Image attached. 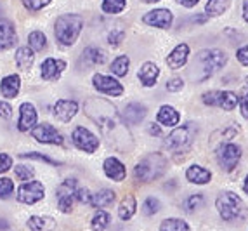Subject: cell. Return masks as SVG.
<instances>
[{"label":"cell","mask_w":248,"mask_h":231,"mask_svg":"<svg viewBox=\"0 0 248 231\" xmlns=\"http://www.w3.org/2000/svg\"><path fill=\"white\" fill-rule=\"evenodd\" d=\"M83 112L89 118L99 129L103 139L111 148H115L120 153H130L134 149V139L132 134L128 131L127 124L124 122L122 115L116 112L108 99L104 98H89L83 103Z\"/></svg>","instance_id":"cell-1"},{"label":"cell","mask_w":248,"mask_h":231,"mask_svg":"<svg viewBox=\"0 0 248 231\" xmlns=\"http://www.w3.org/2000/svg\"><path fill=\"white\" fill-rule=\"evenodd\" d=\"M228 63V54L220 49H205L196 54V59L191 68V79L196 82L210 79L215 71H219Z\"/></svg>","instance_id":"cell-2"},{"label":"cell","mask_w":248,"mask_h":231,"mask_svg":"<svg viewBox=\"0 0 248 231\" xmlns=\"http://www.w3.org/2000/svg\"><path fill=\"white\" fill-rule=\"evenodd\" d=\"M215 207L226 223H240L248 214L245 202L234 191H222L215 200Z\"/></svg>","instance_id":"cell-3"},{"label":"cell","mask_w":248,"mask_h":231,"mask_svg":"<svg viewBox=\"0 0 248 231\" xmlns=\"http://www.w3.org/2000/svg\"><path fill=\"white\" fill-rule=\"evenodd\" d=\"M167 170V158L161 153H148L134 167V178L139 182H153Z\"/></svg>","instance_id":"cell-4"},{"label":"cell","mask_w":248,"mask_h":231,"mask_svg":"<svg viewBox=\"0 0 248 231\" xmlns=\"http://www.w3.org/2000/svg\"><path fill=\"white\" fill-rule=\"evenodd\" d=\"M83 28V17L78 14H62L56 19L54 35L56 40L64 47L73 46Z\"/></svg>","instance_id":"cell-5"},{"label":"cell","mask_w":248,"mask_h":231,"mask_svg":"<svg viewBox=\"0 0 248 231\" xmlns=\"http://www.w3.org/2000/svg\"><path fill=\"white\" fill-rule=\"evenodd\" d=\"M196 132H198V127H196V124H193V122H187V124L174 129V131L167 136L165 148L172 153L189 151V148L193 146V143H195Z\"/></svg>","instance_id":"cell-6"},{"label":"cell","mask_w":248,"mask_h":231,"mask_svg":"<svg viewBox=\"0 0 248 231\" xmlns=\"http://www.w3.org/2000/svg\"><path fill=\"white\" fill-rule=\"evenodd\" d=\"M215 157H217V162H219L220 169L224 172H232L241 160V148L238 145H234V143H231V141L222 143L215 151Z\"/></svg>","instance_id":"cell-7"},{"label":"cell","mask_w":248,"mask_h":231,"mask_svg":"<svg viewBox=\"0 0 248 231\" xmlns=\"http://www.w3.org/2000/svg\"><path fill=\"white\" fill-rule=\"evenodd\" d=\"M78 190V182L77 179H66L56 188V200H58L59 211L64 214H70L73 211V202L77 200L75 195Z\"/></svg>","instance_id":"cell-8"},{"label":"cell","mask_w":248,"mask_h":231,"mask_svg":"<svg viewBox=\"0 0 248 231\" xmlns=\"http://www.w3.org/2000/svg\"><path fill=\"white\" fill-rule=\"evenodd\" d=\"M44 197H46V186L40 181H33V179L23 182L16 191L17 202L25 203V205H33V203L44 200Z\"/></svg>","instance_id":"cell-9"},{"label":"cell","mask_w":248,"mask_h":231,"mask_svg":"<svg viewBox=\"0 0 248 231\" xmlns=\"http://www.w3.org/2000/svg\"><path fill=\"white\" fill-rule=\"evenodd\" d=\"M207 106H217L224 112H232L238 104V96L231 91H210L202 96Z\"/></svg>","instance_id":"cell-10"},{"label":"cell","mask_w":248,"mask_h":231,"mask_svg":"<svg viewBox=\"0 0 248 231\" xmlns=\"http://www.w3.org/2000/svg\"><path fill=\"white\" fill-rule=\"evenodd\" d=\"M71 141H73V145L80 149V151H85V153H95V149L99 148V139L97 136H94L89 129L82 127H75L73 132H71Z\"/></svg>","instance_id":"cell-11"},{"label":"cell","mask_w":248,"mask_h":231,"mask_svg":"<svg viewBox=\"0 0 248 231\" xmlns=\"http://www.w3.org/2000/svg\"><path fill=\"white\" fill-rule=\"evenodd\" d=\"M31 136L38 143H42V145H54V146L64 145L62 134L50 124H37L31 129Z\"/></svg>","instance_id":"cell-12"},{"label":"cell","mask_w":248,"mask_h":231,"mask_svg":"<svg viewBox=\"0 0 248 231\" xmlns=\"http://www.w3.org/2000/svg\"><path fill=\"white\" fill-rule=\"evenodd\" d=\"M92 83H94L95 91L103 92L106 96H113V98H118V96L124 94V85L116 79L109 77V75H101L95 73L92 77Z\"/></svg>","instance_id":"cell-13"},{"label":"cell","mask_w":248,"mask_h":231,"mask_svg":"<svg viewBox=\"0 0 248 231\" xmlns=\"http://www.w3.org/2000/svg\"><path fill=\"white\" fill-rule=\"evenodd\" d=\"M64 70H66V61H62V59L47 58V59H44V63L40 65L42 79L47 80V82H56V80H59Z\"/></svg>","instance_id":"cell-14"},{"label":"cell","mask_w":248,"mask_h":231,"mask_svg":"<svg viewBox=\"0 0 248 231\" xmlns=\"http://www.w3.org/2000/svg\"><path fill=\"white\" fill-rule=\"evenodd\" d=\"M38 113L35 104L23 103L19 106V120H17V131L19 132H30L37 125Z\"/></svg>","instance_id":"cell-15"},{"label":"cell","mask_w":248,"mask_h":231,"mask_svg":"<svg viewBox=\"0 0 248 231\" xmlns=\"http://www.w3.org/2000/svg\"><path fill=\"white\" fill-rule=\"evenodd\" d=\"M146 25L155 26V28L167 30L172 26V21H174V14L170 13L169 9H155V11H149L148 14H144L142 17Z\"/></svg>","instance_id":"cell-16"},{"label":"cell","mask_w":248,"mask_h":231,"mask_svg":"<svg viewBox=\"0 0 248 231\" xmlns=\"http://www.w3.org/2000/svg\"><path fill=\"white\" fill-rule=\"evenodd\" d=\"M78 113V103L71 101V99H59L58 103L54 104V116L59 122H70L75 115Z\"/></svg>","instance_id":"cell-17"},{"label":"cell","mask_w":248,"mask_h":231,"mask_svg":"<svg viewBox=\"0 0 248 231\" xmlns=\"http://www.w3.org/2000/svg\"><path fill=\"white\" fill-rule=\"evenodd\" d=\"M17 42V33L9 19H0V50L13 49Z\"/></svg>","instance_id":"cell-18"},{"label":"cell","mask_w":248,"mask_h":231,"mask_svg":"<svg viewBox=\"0 0 248 231\" xmlns=\"http://www.w3.org/2000/svg\"><path fill=\"white\" fill-rule=\"evenodd\" d=\"M103 169L108 178L113 179V181H116V182L125 181V178H127V169H125V165L115 157L106 158L103 164Z\"/></svg>","instance_id":"cell-19"},{"label":"cell","mask_w":248,"mask_h":231,"mask_svg":"<svg viewBox=\"0 0 248 231\" xmlns=\"http://www.w3.org/2000/svg\"><path fill=\"white\" fill-rule=\"evenodd\" d=\"M146 115H148V108L144 106V104L141 103H128L127 106H125L124 110V122L128 125H137L141 124L142 120L146 118Z\"/></svg>","instance_id":"cell-20"},{"label":"cell","mask_w":248,"mask_h":231,"mask_svg":"<svg viewBox=\"0 0 248 231\" xmlns=\"http://www.w3.org/2000/svg\"><path fill=\"white\" fill-rule=\"evenodd\" d=\"M189 59V46L187 44H179L172 52L167 56V65L170 70H179L186 65Z\"/></svg>","instance_id":"cell-21"},{"label":"cell","mask_w":248,"mask_h":231,"mask_svg":"<svg viewBox=\"0 0 248 231\" xmlns=\"http://www.w3.org/2000/svg\"><path fill=\"white\" fill-rule=\"evenodd\" d=\"M21 91V77L17 73H11L2 79L0 82V94L7 99H13Z\"/></svg>","instance_id":"cell-22"},{"label":"cell","mask_w":248,"mask_h":231,"mask_svg":"<svg viewBox=\"0 0 248 231\" xmlns=\"http://www.w3.org/2000/svg\"><path fill=\"white\" fill-rule=\"evenodd\" d=\"M158 77H160V68L155 63H144L141 66V70L137 71V79L141 80L144 87H153L156 83Z\"/></svg>","instance_id":"cell-23"},{"label":"cell","mask_w":248,"mask_h":231,"mask_svg":"<svg viewBox=\"0 0 248 231\" xmlns=\"http://www.w3.org/2000/svg\"><path fill=\"white\" fill-rule=\"evenodd\" d=\"M156 120H158V124L165 125V127H175V125L181 122V115H179V112L174 106L163 104V106L158 110Z\"/></svg>","instance_id":"cell-24"},{"label":"cell","mask_w":248,"mask_h":231,"mask_svg":"<svg viewBox=\"0 0 248 231\" xmlns=\"http://www.w3.org/2000/svg\"><path fill=\"white\" fill-rule=\"evenodd\" d=\"M26 226L30 231H54L56 230V219L50 215H31Z\"/></svg>","instance_id":"cell-25"},{"label":"cell","mask_w":248,"mask_h":231,"mask_svg":"<svg viewBox=\"0 0 248 231\" xmlns=\"http://www.w3.org/2000/svg\"><path fill=\"white\" fill-rule=\"evenodd\" d=\"M186 179L193 184H207L212 179V172L202 165H191L186 170Z\"/></svg>","instance_id":"cell-26"},{"label":"cell","mask_w":248,"mask_h":231,"mask_svg":"<svg viewBox=\"0 0 248 231\" xmlns=\"http://www.w3.org/2000/svg\"><path fill=\"white\" fill-rule=\"evenodd\" d=\"M14 61L19 70L28 71L35 63V52L30 47H19L16 50V56H14Z\"/></svg>","instance_id":"cell-27"},{"label":"cell","mask_w":248,"mask_h":231,"mask_svg":"<svg viewBox=\"0 0 248 231\" xmlns=\"http://www.w3.org/2000/svg\"><path fill=\"white\" fill-rule=\"evenodd\" d=\"M115 200H116V193H115V191L104 188V190H101V191H97V193L92 195L91 205L95 207V209H104V207L111 205Z\"/></svg>","instance_id":"cell-28"},{"label":"cell","mask_w":248,"mask_h":231,"mask_svg":"<svg viewBox=\"0 0 248 231\" xmlns=\"http://www.w3.org/2000/svg\"><path fill=\"white\" fill-rule=\"evenodd\" d=\"M82 59L85 65L89 66H97V65H103V63H106V52H104L103 49H99V47H87V49L83 50L82 54Z\"/></svg>","instance_id":"cell-29"},{"label":"cell","mask_w":248,"mask_h":231,"mask_svg":"<svg viewBox=\"0 0 248 231\" xmlns=\"http://www.w3.org/2000/svg\"><path fill=\"white\" fill-rule=\"evenodd\" d=\"M136 211H137L136 197H134V195H127V197L122 200L120 207H118V215H120L122 221H128V219L134 217Z\"/></svg>","instance_id":"cell-30"},{"label":"cell","mask_w":248,"mask_h":231,"mask_svg":"<svg viewBox=\"0 0 248 231\" xmlns=\"http://www.w3.org/2000/svg\"><path fill=\"white\" fill-rule=\"evenodd\" d=\"M231 5V0H208L205 5V14L212 17H217L224 14Z\"/></svg>","instance_id":"cell-31"},{"label":"cell","mask_w":248,"mask_h":231,"mask_svg":"<svg viewBox=\"0 0 248 231\" xmlns=\"http://www.w3.org/2000/svg\"><path fill=\"white\" fill-rule=\"evenodd\" d=\"M28 47L33 52H42L47 47V37L44 32H31L28 35Z\"/></svg>","instance_id":"cell-32"},{"label":"cell","mask_w":248,"mask_h":231,"mask_svg":"<svg viewBox=\"0 0 248 231\" xmlns=\"http://www.w3.org/2000/svg\"><path fill=\"white\" fill-rule=\"evenodd\" d=\"M128 66H130V59H128V56H118V58L113 59L111 66H109V70H111L113 75H116V77H125V75L128 73Z\"/></svg>","instance_id":"cell-33"},{"label":"cell","mask_w":248,"mask_h":231,"mask_svg":"<svg viewBox=\"0 0 248 231\" xmlns=\"http://www.w3.org/2000/svg\"><path fill=\"white\" fill-rule=\"evenodd\" d=\"M160 231H191L189 224L179 217H169L160 224Z\"/></svg>","instance_id":"cell-34"},{"label":"cell","mask_w":248,"mask_h":231,"mask_svg":"<svg viewBox=\"0 0 248 231\" xmlns=\"http://www.w3.org/2000/svg\"><path fill=\"white\" fill-rule=\"evenodd\" d=\"M109 223H111V217H109V214H108L106 211H103V209H99V211L94 214V217H92L91 228L94 231H104L108 226H109Z\"/></svg>","instance_id":"cell-35"},{"label":"cell","mask_w":248,"mask_h":231,"mask_svg":"<svg viewBox=\"0 0 248 231\" xmlns=\"http://www.w3.org/2000/svg\"><path fill=\"white\" fill-rule=\"evenodd\" d=\"M101 7L108 14H120L127 7V0H103Z\"/></svg>","instance_id":"cell-36"},{"label":"cell","mask_w":248,"mask_h":231,"mask_svg":"<svg viewBox=\"0 0 248 231\" xmlns=\"http://www.w3.org/2000/svg\"><path fill=\"white\" fill-rule=\"evenodd\" d=\"M14 174H16L17 181L28 182L33 179L35 170L31 169V167H28V165H16V167H14Z\"/></svg>","instance_id":"cell-37"},{"label":"cell","mask_w":248,"mask_h":231,"mask_svg":"<svg viewBox=\"0 0 248 231\" xmlns=\"http://www.w3.org/2000/svg\"><path fill=\"white\" fill-rule=\"evenodd\" d=\"M14 193V181L9 178H0V200H7Z\"/></svg>","instance_id":"cell-38"},{"label":"cell","mask_w":248,"mask_h":231,"mask_svg":"<svg viewBox=\"0 0 248 231\" xmlns=\"http://www.w3.org/2000/svg\"><path fill=\"white\" fill-rule=\"evenodd\" d=\"M160 209H161L160 200L155 197H148L144 200V203H142V212H144L146 215H155Z\"/></svg>","instance_id":"cell-39"},{"label":"cell","mask_w":248,"mask_h":231,"mask_svg":"<svg viewBox=\"0 0 248 231\" xmlns=\"http://www.w3.org/2000/svg\"><path fill=\"white\" fill-rule=\"evenodd\" d=\"M19 157H21V158H30V160L46 162V164L54 165V167H58V165H59V162H58V160H54V158L47 157V155H44V153H38V151H31V153H21Z\"/></svg>","instance_id":"cell-40"},{"label":"cell","mask_w":248,"mask_h":231,"mask_svg":"<svg viewBox=\"0 0 248 231\" xmlns=\"http://www.w3.org/2000/svg\"><path fill=\"white\" fill-rule=\"evenodd\" d=\"M203 205V195L202 193H196V195H189V197L184 200V207H186L187 212H193L196 209Z\"/></svg>","instance_id":"cell-41"},{"label":"cell","mask_w":248,"mask_h":231,"mask_svg":"<svg viewBox=\"0 0 248 231\" xmlns=\"http://www.w3.org/2000/svg\"><path fill=\"white\" fill-rule=\"evenodd\" d=\"M21 2H23V5H25L28 11H33V13H37V11H40V9L47 7L52 0H21Z\"/></svg>","instance_id":"cell-42"},{"label":"cell","mask_w":248,"mask_h":231,"mask_svg":"<svg viewBox=\"0 0 248 231\" xmlns=\"http://www.w3.org/2000/svg\"><path fill=\"white\" fill-rule=\"evenodd\" d=\"M125 38V32L124 30H118V28H113L111 32H109V35H108V42H109V46L113 47H118L124 42Z\"/></svg>","instance_id":"cell-43"},{"label":"cell","mask_w":248,"mask_h":231,"mask_svg":"<svg viewBox=\"0 0 248 231\" xmlns=\"http://www.w3.org/2000/svg\"><path fill=\"white\" fill-rule=\"evenodd\" d=\"M13 165H14L13 157H9L7 153H0V176L13 169Z\"/></svg>","instance_id":"cell-44"},{"label":"cell","mask_w":248,"mask_h":231,"mask_svg":"<svg viewBox=\"0 0 248 231\" xmlns=\"http://www.w3.org/2000/svg\"><path fill=\"white\" fill-rule=\"evenodd\" d=\"M238 103H240V110H241L243 118L248 120V87L241 91L240 98H238Z\"/></svg>","instance_id":"cell-45"},{"label":"cell","mask_w":248,"mask_h":231,"mask_svg":"<svg viewBox=\"0 0 248 231\" xmlns=\"http://www.w3.org/2000/svg\"><path fill=\"white\" fill-rule=\"evenodd\" d=\"M182 87H184V80L179 79V77H174L167 82V91L169 92H179L182 91Z\"/></svg>","instance_id":"cell-46"},{"label":"cell","mask_w":248,"mask_h":231,"mask_svg":"<svg viewBox=\"0 0 248 231\" xmlns=\"http://www.w3.org/2000/svg\"><path fill=\"white\" fill-rule=\"evenodd\" d=\"M75 198H77L80 203H89V205H91L92 195H91V191H89L87 188H78V190H77V195H75Z\"/></svg>","instance_id":"cell-47"},{"label":"cell","mask_w":248,"mask_h":231,"mask_svg":"<svg viewBox=\"0 0 248 231\" xmlns=\"http://www.w3.org/2000/svg\"><path fill=\"white\" fill-rule=\"evenodd\" d=\"M11 116H13V106H11L7 101H2V99H0V118L9 120Z\"/></svg>","instance_id":"cell-48"},{"label":"cell","mask_w":248,"mask_h":231,"mask_svg":"<svg viewBox=\"0 0 248 231\" xmlns=\"http://www.w3.org/2000/svg\"><path fill=\"white\" fill-rule=\"evenodd\" d=\"M236 59L243 66H248V46H243L236 50Z\"/></svg>","instance_id":"cell-49"},{"label":"cell","mask_w":248,"mask_h":231,"mask_svg":"<svg viewBox=\"0 0 248 231\" xmlns=\"http://www.w3.org/2000/svg\"><path fill=\"white\" fill-rule=\"evenodd\" d=\"M148 132L151 136H161V129H160V125H156V124H149Z\"/></svg>","instance_id":"cell-50"},{"label":"cell","mask_w":248,"mask_h":231,"mask_svg":"<svg viewBox=\"0 0 248 231\" xmlns=\"http://www.w3.org/2000/svg\"><path fill=\"white\" fill-rule=\"evenodd\" d=\"M175 2H177V4H181V5H184V7L191 9V7H195L200 0H175Z\"/></svg>","instance_id":"cell-51"},{"label":"cell","mask_w":248,"mask_h":231,"mask_svg":"<svg viewBox=\"0 0 248 231\" xmlns=\"http://www.w3.org/2000/svg\"><path fill=\"white\" fill-rule=\"evenodd\" d=\"M0 231H11V224L5 217H0Z\"/></svg>","instance_id":"cell-52"},{"label":"cell","mask_w":248,"mask_h":231,"mask_svg":"<svg viewBox=\"0 0 248 231\" xmlns=\"http://www.w3.org/2000/svg\"><path fill=\"white\" fill-rule=\"evenodd\" d=\"M243 17L248 23V0H243Z\"/></svg>","instance_id":"cell-53"},{"label":"cell","mask_w":248,"mask_h":231,"mask_svg":"<svg viewBox=\"0 0 248 231\" xmlns=\"http://www.w3.org/2000/svg\"><path fill=\"white\" fill-rule=\"evenodd\" d=\"M243 190H245V193L248 195V176L245 178V182H243Z\"/></svg>","instance_id":"cell-54"},{"label":"cell","mask_w":248,"mask_h":231,"mask_svg":"<svg viewBox=\"0 0 248 231\" xmlns=\"http://www.w3.org/2000/svg\"><path fill=\"white\" fill-rule=\"evenodd\" d=\"M144 4H156V2H160V0H142Z\"/></svg>","instance_id":"cell-55"},{"label":"cell","mask_w":248,"mask_h":231,"mask_svg":"<svg viewBox=\"0 0 248 231\" xmlns=\"http://www.w3.org/2000/svg\"><path fill=\"white\" fill-rule=\"evenodd\" d=\"M245 82H247V85H248V77H247V79H245Z\"/></svg>","instance_id":"cell-56"}]
</instances>
